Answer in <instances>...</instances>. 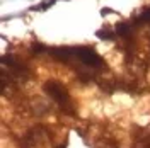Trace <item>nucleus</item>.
Returning <instances> with one entry per match:
<instances>
[{
  "mask_svg": "<svg viewBox=\"0 0 150 148\" xmlns=\"http://www.w3.org/2000/svg\"><path fill=\"white\" fill-rule=\"evenodd\" d=\"M58 148H65V147H58Z\"/></svg>",
  "mask_w": 150,
  "mask_h": 148,
  "instance_id": "nucleus-8",
  "label": "nucleus"
},
{
  "mask_svg": "<svg viewBox=\"0 0 150 148\" xmlns=\"http://www.w3.org/2000/svg\"><path fill=\"white\" fill-rule=\"evenodd\" d=\"M103 16H106V14H112V10L111 9H103V12H101Z\"/></svg>",
  "mask_w": 150,
  "mask_h": 148,
  "instance_id": "nucleus-7",
  "label": "nucleus"
},
{
  "mask_svg": "<svg viewBox=\"0 0 150 148\" xmlns=\"http://www.w3.org/2000/svg\"><path fill=\"white\" fill-rule=\"evenodd\" d=\"M74 51H75V58H79L87 66H99L103 63V58L96 53L94 48L80 46V48H74Z\"/></svg>",
  "mask_w": 150,
  "mask_h": 148,
  "instance_id": "nucleus-2",
  "label": "nucleus"
},
{
  "mask_svg": "<svg viewBox=\"0 0 150 148\" xmlns=\"http://www.w3.org/2000/svg\"><path fill=\"white\" fill-rule=\"evenodd\" d=\"M140 20L142 22H150V9L143 10V14L140 16Z\"/></svg>",
  "mask_w": 150,
  "mask_h": 148,
  "instance_id": "nucleus-5",
  "label": "nucleus"
},
{
  "mask_svg": "<svg viewBox=\"0 0 150 148\" xmlns=\"http://www.w3.org/2000/svg\"><path fill=\"white\" fill-rule=\"evenodd\" d=\"M45 92H46L53 101L58 102V104L62 106L63 111H65V109L70 111V107H72V106H70V95H68L67 89L62 85V83L55 82V80H48V82L45 83Z\"/></svg>",
  "mask_w": 150,
  "mask_h": 148,
  "instance_id": "nucleus-1",
  "label": "nucleus"
},
{
  "mask_svg": "<svg viewBox=\"0 0 150 148\" xmlns=\"http://www.w3.org/2000/svg\"><path fill=\"white\" fill-rule=\"evenodd\" d=\"M116 32L121 34V36H128V34H130V26H126V24H118V26H116Z\"/></svg>",
  "mask_w": 150,
  "mask_h": 148,
  "instance_id": "nucleus-3",
  "label": "nucleus"
},
{
  "mask_svg": "<svg viewBox=\"0 0 150 148\" xmlns=\"http://www.w3.org/2000/svg\"><path fill=\"white\" fill-rule=\"evenodd\" d=\"M96 34H97V37H101V39H106V37H112V34L109 32V31H97Z\"/></svg>",
  "mask_w": 150,
  "mask_h": 148,
  "instance_id": "nucleus-6",
  "label": "nucleus"
},
{
  "mask_svg": "<svg viewBox=\"0 0 150 148\" xmlns=\"http://www.w3.org/2000/svg\"><path fill=\"white\" fill-rule=\"evenodd\" d=\"M56 0H46V2H43V4H41V5H38L36 9H41V10H46L48 7H50V5H53V4H55Z\"/></svg>",
  "mask_w": 150,
  "mask_h": 148,
  "instance_id": "nucleus-4",
  "label": "nucleus"
}]
</instances>
